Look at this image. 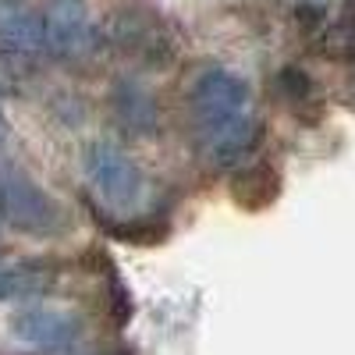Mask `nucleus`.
<instances>
[{"instance_id": "nucleus-1", "label": "nucleus", "mask_w": 355, "mask_h": 355, "mask_svg": "<svg viewBox=\"0 0 355 355\" xmlns=\"http://www.w3.org/2000/svg\"><path fill=\"white\" fill-rule=\"evenodd\" d=\"M192 132L206 164L242 167L259 142V117L252 114L249 85L224 68H206L189 89Z\"/></svg>"}, {"instance_id": "nucleus-2", "label": "nucleus", "mask_w": 355, "mask_h": 355, "mask_svg": "<svg viewBox=\"0 0 355 355\" xmlns=\"http://www.w3.org/2000/svg\"><path fill=\"white\" fill-rule=\"evenodd\" d=\"M0 217L33 239H57L68 231V214L21 167H0Z\"/></svg>"}, {"instance_id": "nucleus-3", "label": "nucleus", "mask_w": 355, "mask_h": 355, "mask_svg": "<svg viewBox=\"0 0 355 355\" xmlns=\"http://www.w3.org/2000/svg\"><path fill=\"white\" fill-rule=\"evenodd\" d=\"M85 178L93 192L117 214H132L146 196V174L142 167L114 142H93L82 157Z\"/></svg>"}, {"instance_id": "nucleus-4", "label": "nucleus", "mask_w": 355, "mask_h": 355, "mask_svg": "<svg viewBox=\"0 0 355 355\" xmlns=\"http://www.w3.org/2000/svg\"><path fill=\"white\" fill-rule=\"evenodd\" d=\"M11 334L33 348L43 352H57V348H68L78 341L82 334V323L78 316L64 313V309H53V306H25L11 316Z\"/></svg>"}, {"instance_id": "nucleus-5", "label": "nucleus", "mask_w": 355, "mask_h": 355, "mask_svg": "<svg viewBox=\"0 0 355 355\" xmlns=\"http://www.w3.org/2000/svg\"><path fill=\"white\" fill-rule=\"evenodd\" d=\"M46 46L57 57H82L93 50V21H89L85 0H46L43 8Z\"/></svg>"}, {"instance_id": "nucleus-6", "label": "nucleus", "mask_w": 355, "mask_h": 355, "mask_svg": "<svg viewBox=\"0 0 355 355\" xmlns=\"http://www.w3.org/2000/svg\"><path fill=\"white\" fill-rule=\"evenodd\" d=\"M110 107L114 121L132 135H153L160 128V107L150 89L139 82H117L110 93Z\"/></svg>"}, {"instance_id": "nucleus-7", "label": "nucleus", "mask_w": 355, "mask_h": 355, "mask_svg": "<svg viewBox=\"0 0 355 355\" xmlns=\"http://www.w3.org/2000/svg\"><path fill=\"white\" fill-rule=\"evenodd\" d=\"M281 196V174L274 164H249L239 167L231 178V199L242 206V210H266L274 206Z\"/></svg>"}, {"instance_id": "nucleus-8", "label": "nucleus", "mask_w": 355, "mask_h": 355, "mask_svg": "<svg viewBox=\"0 0 355 355\" xmlns=\"http://www.w3.org/2000/svg\"><path fill=\"white\" fill-rule=\"evenodd\" d=\"M0 40L21 50L46 46L43 15H36L25 0H0Z\"/></svg>"}, {"instance_id": "nucleus-9", "label": "nucleus", "mask_w": 355, "mask_h": 355, "mask_svg": "<svg viewBox=\"0 0 355 355\" xmlns=\"http://www.w3.org/2000/svg\"><path fill=\"white\" fill-rule=\"evenodd\" d=\"M57 281V270L50 263H0V302L28 299V295H43Z\"/></svg>"}, {"instance_id": "nucleus-10", "label": "nucleus", "mask_w": 355, "mask_h": 355, "mask_svg": "<svg viewBox=\"0 0 355 355\" xmlns=\"http://www.w3.org/2000/svg\"><path fill=\"white\" fill-rule=\"evenodd\" d=\"M128 217V214H125ZM96 224H103V231L117 242H132V245H157L167 239V224H157L153 217H128V220H103L96 214Z\"/></svg>"}, {"instance_id": "nucleus-11", "label": "nucleus", "mask_w": 355, "mask_h": 355, "mask_svg": "<svg viewBox=\"0 0 355 355\" xmlns=\"http://www.w3.org/2000/svg\"><path fill=\"white\" fill-rule=\"evenodd\" d=\"M277 93H281V100L288 103V107H306L309 100H313V78L302 71V68H284L281 75H277Z\"/></svg>"}, {"instance_id": "nucleus-12", "label": "nucleus", "mask_w": 355, "mask_h": 355, "mask_svg": "<svg viewBox=\"0 0 355 355\" xmlns=\"http://www.w3.org/2000/svg\"><path fill=\"white\" fill-rule=\"evenodd\" d=\"M334 43H338V50H341V53L355 57V0H348L345 11H341V21H338Z\"/></svg>"}, {"instance_id": "nucleus-13", "label": "nucleus", "mask_w": 355, "mask_h": 355, "mask_svg": "<svg viewBox=\"0 0 355 355\" xmlns=\"http://www.w3.org/2000/svg\"><path fill=\"white\" fill-rule=\"evenodd\" d=\"M4 139H8V117L0 114V142H4Z\"/></svg>"}, {"instance_id": "nucleus-14", "label": "nucleus", "mask_w": 355, "mask_h": 355, "mask_svg": "<svg viewBox=\"0 0 355 355\" xmlns=\"http://www.w3.org/2000/svg\"><path fill=\"white\" fill-rule=\"evenodd\" d=\"M114 355H128V352H125V348H117V352H114Z\"/></svg>"}]
</instances>
